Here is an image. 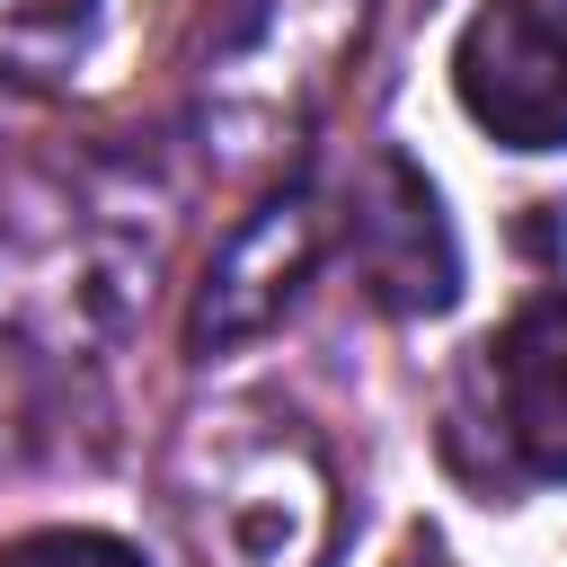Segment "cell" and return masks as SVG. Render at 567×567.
Wrapping results in <instances>:
<instances>
[{
	"label": "cell",
	"mask_w": 567,
	"mask_h": 567,
	"mask_svg": "<svg viewBox=\"0 0 567 567\" xmlns=\"http://www.w3.org/2000/svg\"><path fill=\"white\" fill-rule=\"evenodd\" d=\"M372 0H221L195 62V124L221 159H275L301 142L346 53L363 44Z\"/></svg>",
	"instance_id": "cell-1"
},
{
	"label": "cell",
	"mask_w": 567,
	"mask_h": 567,
	"mask_svg": "<svg viewBox=\"0 0 567 567\" xmlns=\"http://www.w3.org/2000/svg\"><path fill=\"white\" fill-rule=\"evenodd\" d=\"M186 523L213 567H319L337 532L328 461L292 425L230 434L204 452V487L186 496Z\"/></svg>",
	"instance_id": "cell-2"
},
{
	"label": "cell",
	"mask_w": 567,
	"mask_h": 567,
	"mask_svg": "<svg viewBox=\"0 0 567 567\" xmlns=\"http://www.w3.org/2000/svg\"><path fill=\"white\" fill-rule=\"evenodd\" d=\"M452 89L470 124L505 151H558L567 142V27L540 0H487L470 9L452 44Z\"/></svg>",
	"instance_id": "cell-3"
},
{
	"label": "cell",
	"mask_w": 567,
	"mask_h": 567,
	"mask_svg": "<svg viewBox=\"0 0 567 567\" xmlns=\"http://www.w3.org/2000/svg\"><path fill=\"white\" fill-rule=\"evenodd\" d=\"M346 213H354V221H346L354 275H363V292H372L381 310H399V319L452 310V292H461V239H452L443 195L425 186L416 159H399V151L363 159Z\"/></svg>",
	"instance_id": "cell-4"
},
{
	"label": "cell",
	"mask_w": 567,
	"mask_h": 567,
	"mask_svg": "<svg viewBox=\"0 0 567 567\" xmlns=\"http://www.w3.org/2000/svg\"><path fill=\"white\" fill-rule=\"evenodd\" d=\"M319 248H328V213H319L310 186H284L275 204H257V213L230 230V248L213 257V275H204V292H195V310H186V346L213 363V354L266 337V328L292 310V292L310 284Z\"/></svg>",
	"instance_id": "cell-5"
},
{
	"label": "cell",
	"mask_w": 567,
	"mask_h": 567,
	"mask_svg": "<svg viewBox=\"0 0 567 567\" xmlns=\"http://www.w3.org/2000/svg\"><path fill=\"white\" fill-rule=\"evenodd\" d=\"M496 372V425L532 478H567V292L523 301L487 337Z\"/></svg>",
	"instance_id": "cell-6"
},
{
	"label": "cell",
	"mask_w": 567,
	"mask_h": 567,
	"mask_svg": "<svg viewBox=\"0 0 567 567\" xmlns=\"http://www.w3.org/2000/svg\"><path fill=\"white\" fill-rule=\"evenodd\" d=\"M0 567H142V549H124L115 532H27L0 549Z\"/></svg>",
	"instance_id": "cell-7"
},
{
	"label": "cell",
	"mask_w": 567,
	"mask_h": 567,
	"mask_svg": "<svg viewBox=\"0 0 567 567\" xmlns=\"http://www.w3.org/2000/svg\"><path fill=\"white\" fill-rule=\"evenodd\" d=\"M399 567H452V558H443V549H408Z\"/></svg>",
	"instance_id": "cell-8"
},
{
	"label": "cell",
	"mask_w": 567,
	"mask_h": 567,
	"mask_svg": "<svg viewBox=\"0 0 567 567\" xmlns=\"http://www.w3.org/2000/svg\"><path fill=\"white\" fill-rule=\"evenodd\" d=\"M540 9H549V18H558V27H567V0H540Z\"/></svg>",
	"instance_id": "cell-9"
}]
</instances>
